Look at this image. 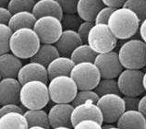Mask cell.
<instances>
[{
	"mask_svg": "<svg viewBox=\"0 0 146 129\" xmlns=\"http://www.w3.org/2000/svg\"><path fill=\"white\" fill-rule=\"evenodd\" d=\"M120 129H146V119L139 110L125 111L117 122Z\"/></svg>",
	"mask_w": 146,
	"mask_h": 129,
	"instance_id": "ac0fdd59",
	"label": "cell"
},
{
	"mask_svg": "<svg viewBox=\"0 0 146 129\" xmlns=\"http://www.w3.org/2000/svg\"><path fill=\"white\" fill-rule=\"evenodd\" d=\"M59 56L61 55L55 44L42 43L39 50L31 58V62L39 63L44 66L47 67L50 63Z\"/></svg>",
	"mask_w": 146,
	"mask_h": 129,
	"instance_id": "7402d4cb",
	"label": "cell"
},
{
	"mask_svg": "<svg viewBox=\"0 0 146 129\" xmlns=\"http://www.w3.org/2000/svg\"><path fill=\"white\" fill-rule=\"evenodd\" d=\"M143 86H144V90H145V92H146V72L143 75Z\"/></svg>",
	"mask_w": 146,
	"mask_h": 129,
	"instance_id": "f6af8a7d",
	"label": "cell"
},
{
	"mask_svg": "<svg viewBox=\"0 0 146 129\" xmlns=\"http://www.w3.org/2000/svg\"><path fill=\"white\" fill-rule=\"evenodd\" d=\"M115 11V9L109 7H104L103 9L98 12L96 18H95V24H108V20Z\"/></svg>",
	"mask_w": 146,
	"mask_h": 129,
	"instance_id": "d6a6232c",
	"label": "cell"
},
{
	"mask_svg": "<svg viewBox=\"0 0 146 129\" xmlns=\"http://www.w3.org/2000/svg\"><path fill=\"white\" fill-rule=\"evenodd\" d=\"M98 54L95 53L88 43H82L77 47L70 55V58L75 64L80 63H94Z\"/></svg>",
	"mask_w": 146,
	"mask_h": 129,
	"instance_id": "484cf974",
	"label": "cell"
},
{
	"mask_svg": "<svg viewBox=\"0 0 146 129\" xmlns=\"http://www.w3.org/2000/svg\"><path fill=\"white\" fill-rule=\"evenodd\" d=\"M109 129H120V128H118L117 126H114V127H112V128H109Z\"/></svg>",
	"mask_w": 146,
	"mask_h": 129,
	"instance_id": "c3c4849f",
	"label": "cell"
},
{
	"mask_svg": "<svg viewBox=\"0 0 146 129\" xmlns=\"http://www.w3.org/2000/svg\"><path fill=\"white\" fill-rule=\"evenodd\" d=\"M103 113L104 124H117V120L126 111L125 101L119 94H106L101 96L97 101Z\"/></svg>",
	"mask_w": 146,
	"mask_h": 129,
	"instance_id": "30bf717a",
	"label": "cell"
},
{
	"mask_svg": "<svg viewBox=\"0 0 146 129\" xmlns=\"http://www.w3.org/2000/svg\"><path fill=\"white\" fill-rule=\"evenodd\" d=\"M29 124L23 113H9L0 116V129H28Z\"/></svg>",
	"mask_w": 146,
	"mask_h": 129,
	"instance_id": "cb8c5ba5",
	"label": "cell"
},
{
	"mask_svg": "<svg viewBox=\"0 0 146 129\" xmlns=\"http://www.w3.org/2000/svg\"><path fill=\"white\" fill-rule=\"evenodd\" d=\"M17 78L21 85L33 80H39L44 83H47L49 80L47 68L36 62H30L23 64L19 72Z\"/></svg>",
	"mask_w": 146,
	"mask_h": 129,
	"instance_id": "9a60e30c",
	"label": "cell"
},
{
	"mask_svg": "<svg viewBox=\"0 0 146 129\" xmlns=\"http://www.w3.org/2000/svg\"><path fill=\"white\" fill-rule=\"evenodd\" d=\"M73 110L74 106L71 103H55L48 113L51 127L56 128L65 126L73 128L71 120Z\"/></svg>",
	"mask_w": 146,
	"mask_h": 129,
	"instance_id": "7c38bea8",
	"label": "cell"
},
{
	"mask_svg": "<svg viewBox=\"0 0 146 129\" xmlns=\"http://www.w3.org/2000/svg\"><path fill=\"white\" fill-rule=\"evenodd\" d=\"M35 0H11L7 9L12 14L21 11H32L35 5Z\"/></svg>",
	"mask_w": 146,
	"mask_h": 129,
	"instance_id": "4dcf8cb0",
	"label": "cell"
},
{
	"mask_svg": "<svg viewBox=\"0 0 146 129\" xmlns=\"http://www.w3.org/2000/svg\"><path fill=\"white\" fill-rule=\"evenodd\" d=\"M82 20L77 13L75 14H67L64 13L61 18V23L63 26L64 31H78L80 24L82 23Z\"/></svg>",
	"mask_w": 146,
	"mask_h": 129,
	"instance_id": "f546056e",
	"label": "cell"
},
{
	"mask_svg": "<svg viewBox=\"0 0 146 129\" xmlns=\"http://www.w3.org/2000/svg\"><path fill=\"white\" fill-rule=\"evenodd\" d=\"M87 43L100 55L114 51L117 47V39L107 24H94L88 36Z\"/></svg>",
	"mask_w": 146,
	"mask_h": 129,
	"instance_id": "8992f818",
	"label": "cell"
},
{
	"mask_svg": "<svg viewBox=\"0 0 146 129\" xmlns=\"http://www.w3.org/2000/svg\"><path fill=\"white\" fill-rule=\"evenodd\" d=\"M52 129H73L70 127H65V126H60V127H56V128H52Z\"/></svg>",
	"mask_w": 146,
	"mask_h": 129,
	"instance_id": "7dc6e473",
	"label": "cell"
},
{
	"mask_svg": "<svg viewBox=\"0 0 146 129\" xmlns=\"http://www.w3.org/2000/svg\"><path fill=\"white\" fill-rule=\"evenodd\" d=\"M42 43L55 44L64 32L61 20L53 16L37 18L33 27Z\"/></svg>",
	"mask_w": 146,
	"mask_h": 129,
	"instance_id": "9c48e42d",
	"label": "cell"
},
{
	"mask_svg": "<svg viewBox=\"0 0 146 129\" xmlns=\"http://www.w3.org/2000/svg\"><path fill=\"white\" fill-rule=\"evenodd\" d=\"M115 126L113 124H102V128L103 129H109V128H112Z\"/></svg>",
	"mask_w": 146,
	"mask_h": 129,
	"instance_id": "ee69618b",
	"label": "cell"
},
{
	"mask_svg": "<svg viewBox=\"0 0 146 129\" xmlns=\"http://www.w3.org/2000/svg\"><path fill=\"white\" fill-rule=\"evenodd\" d=\"M12 15L7 7H0V24H9Z\"/></svg>",
	"mask_w": 146,
	"mask_h": 129,
	"instance_id": "f35d334b",
	"label": "cell"
},
{
	"mask_svg": "<svg viewBox=\"0 0 146 129\" xmlns=\"http://www.w3.org/2000/svg\"><path fill=\"white\" fill-rule=\"evenodd\" d=\"M11 0H0V7H7Z\"/></svg>",
	"mask_w": 146,
	"mask_h": 129,
	"instance_id": "7bdbcfd3",
	"label": "cell"
},
{
	"mask_svg": "<svg viewBox=\"0 0 146 129\" xmlns=\"http://www.w3.org/2000/svg\"><path fill=\"white\" fill-rule=\"evenodd\" d=\"M125 101L126 111H135L139 109V104L141 98L140 97H133V96H123Z\"/></svg>",
	"mask_w": 146,
	"mask_h": 129,
	"instance_id": "d590c367",
	"label": "cell"
},
{
	"mask_svg": "<svg viewBox=\"0 0 146 129\" xmlns=\"http://www.w3.org/2000/svg\"><path fill=\"white\" fill-rule=\"evenodd\" d=\"M138 110H139V111L143 113V116L145 117V119H146V94L141 98L140 104H139V109H138Z\"/></svg>",
	"mask_w": 146,
	"mask_h": 129,
	"instance_id": "b9f144b4",
	"label": "cell"
},
{
	"mask_svg": "<svg viewBox=\"0 0 146 129\" xmlns=\"http://www.w3.org/2000/svg\"><path fill=\"white\" fill-rule=\"evenodd\" d=\"M107 25L117 40H129L139 32L141 20L133 11L120 7L115 9Z\"/></svg>",
	"mask_w": 146,
	"mask_h": 129,
	"instance_id": "6da1fadb",
	"label": "cell"
},
{
	"mask_svg": "<svg viewBox=\"0 0 146 129\" xmlns=\"http://www.w3.org/2000/svg\"><path fill=\"white\" fill-rule=\"evenodd\" d=\"M9 113H24L22 107H21L19 104H5L2 105L0 108V116H3L5 115H7Z\"/></svg>",
	"mask_w": 146,
	"mask_h": 129,
	"instance_id": "74e56055",
	"label": "cell"
},
{
	"mask_svg": "<svg viewBox=\"0 0 146 129\" xmlns=\"http://www.w3.org/2000/svg\"><path fill=\"white\" fill-rule=\"evenodd\" d=\"M94 24H95L94 22H92V21H82V23L80 24V26L79 27L77 32L79 33V35L82 38L83 43H87L88 36H89V33Z\"/></svg>",
	"mask_w": 146,
	"mask_h": 129,
	"instance_id": "e575fe53",
	"label": "cell"
},
{
	"mask_svg": "<svg viewBox=\"0 0 146 129\" xmlns=\"http://www.w3.org/2000/svg\"><path fill=\"white\" fill-rule=\"evenodd\" d=\"M71 120L73 126H75L77 124H79L83 120H94L101 124H104L103 113L101 110L98 107L97 103L92 101H86L85 103L80 104L74 107Z\"/></svg>",
	"mask_w": 146,
	"mask_h": 129,
	"instance_id": "4fadbf2b",
	"label": "cell"
},
{
	"mask_svg": "<svg viewBox=\"0 0 146 129\" xmlns=\"http://www.w3.org/2000/svg\"><path fill=\"white\" fill-rule=\"evenodd\" d=\"M73 129H103L102 124L94 120H83L77 124Z\"/></svg>",
	"mask_w": 146,
	"mask_h": 129,
	"instance_id": "8d00e7d4",
	"label": "cell"
},
{
	"mask_svg": "<svg viewBox=\"0 0 146 129\" xmlns=\"http://www.w3.org/2000/svg\"><path fill=\"white\" fill-rule=\"evenodd\" d=\"M21 59L12 53L0 55V77L3 78H17L22 67Z\"/></svg>",
	"mask_w": 146,
	"mask_h": 129,
	"instance_id": "e0dca14e",
	"label": "cell"
},
{
	"mask_svg": "<svg viewBox=\"0 0 146 129\" xmlns=\"http://www.w3.org/2000/svg\"><path fill=\"white\" fill-rule=\"evenodd\" d=\"M50 101L54 103H71L79 91L70 76H60L49 80Z\"/></svg>",
	"mask_w": 146,
	"mask_h": 129,
	"instance_id": "5b68a950",
	"label": "cell"
},
{
	"mask_svg": "<svg viewBox=\"0 0 146 129\" xmlns=\"http://www.w3.org/2000/svg\"><path fill=\"white\" fill-rule=\"evenodd\" d=\"M28 129H46V128H44L41 126H32V127H29Z\"/></svg>",
	"mask_w": 146,
	"mask_h": 129,
	"instance_id": "bcb514c9",
	"label": "cell"
},
{
	"mask_svg": "<svg viewBox=\"0 0 146 129\" xmlns=\"http://www.w3.org/2000/svg\"><path fill=\"white\" fill-rule=\"evenodd\" d=\"M70 77L74 79L79 90H94L102 79L101 73L94 63L75 64Z\"/></svg>",
	"mask_w": 146,
	"mask_h": 129,
	"instance_id": "52a82bcc",
	"label": "cell"
},
{
	"mask_svg": "<svg viewBox=\"0 0 146 129\" xmlns=\"http://www.w3.org/2000/svg\"><path fill=\"white\" fill-rule=\"evenodd\" d=\"M104 7L102 0H80L77 6V14L83 21L94 22L98 12Z\"/></svg>",
	"mask_w": 146,
	"mask_h": 129,
	"instance_id": "ffe728a7",
	"label": "cell"
},
{
	"mask_svg": "<svg viewBox=\"0 0 146 129\" xmlns=\"http://www.w3.org/2000/svg\"><path fill=\"white\" fill-rule=\"evenodd\" d=\"M118 56L124 69H143L146 66V43L139 39L126 41L119 48Z\"/></svg>",
	"mask_w": 146,
	"mask_h": 129,
	"instance_id": "277c9868",
	"label": "cell"
},
{
	"mask_svg": "<svg viewBox=\"0 0 146 129\" xmlns=\"http://www.w3.org/2000/svg\"><path fill=\"white\" fill-rule=\"evenodd\" d=\"M36 20L37 18L34 16L32 11H21L13 14L7 25L13 32L24 28L33 29Z\"/></svg>",
	"mask_w": 146,
	"mask_h": 129,
	"instance_id": "603a6c76",
	"label": "cell"
},
{
	"mask_svg": "<svg viewBox=\"0 0 146 129\" xmlns=\"http://www.w3.org/2000/svg\"><path fill=\"white\" fill-rule=\"evenodd\" d=\"M123 7L133 11L141 22L146 20V0H127Z\"/></svg>",
	"mask_w": 146,
	"mask_h": 129,
	"instance_id": "f1b7e54d",
	"label": "cell"
},
{
	"mask_svg": "<svg viewBox=\"0 0 146 129\" xmlns=\"http://www.w3.org/2000/svg\"><path fill=\"white\" fill-rule=\"evenodd\" d=\"M139 33L141 36V39L143 40L146 43V20L141 22L140 29H139Z\"/></svg>",
	"mask_w": 146,
	"mask_h": 129,
	"instance_id": "60d3db41",
	"label": "cell"
},
{
	"mask_svg": "<svg viewBox=\"0 0 146 129\" xmlns=\"http://www.w3.org/2000/svg\"><path fill=\"white\" fill-rule=\"evenodd\" d=\"M28 121L29 127L32 126H41L46 129L51 128L49 122L48 113L43 109L38 110H26L23 113Z\"/></svg>",
	"mask_w": 146,
	"mask_h": 129,
	"instance_id": "d4e9b609",
	"label": "cell"
},
{
	"mask_svg": "<svg viewBox=\"0 0 146 129\" xmlns=\"http://www.w3.org/2000/svg\"><path fill=\"white\" fill-rule=\"evenodd\" d=\"M94 64L101 73L102 78H117L124 70L118 53L115 51L98 55Z\"/></svg>",
	"mask_w": 146,
	"mask_h": 129,
	"instance_id": "8fae6325",
	"label": "cell"
},
{
	"mask_svg": "<svg viewBox=\"0 0 146 129\" xmlns=\"http://www.w3.org/2000/svg\"><path fill=\"white\" fill-rule=\"evenodd\" d=\"M144 73L141 69H124L117 78L122 96L141 97L145 92L143 86Z\"/></svg>",
	"mask_w": 146,
	"mask_h": 129,
	"instance_id": "ba28073f",
	"label": "cell"
},
{
	"mask_svg": "<svg viewBox=\"0 0 146 129\" xmlns=\"http://www.w3.org/2000/svg\"><path fill=\"white\" fill-rule=\"evenodd\" d=\"M102 1L106 7H113L115 9H120V7H123V6L127 2V0H102Z\"/></svg>",
	"mask_w": 146,
	"mask_h": 129,
	"instance_id": "ab89813d",
	"label": "cell"
},
{
	"mask_svg": "<svg viewBox=\"0 0 146 129\" xmlns=\"http://www.w3.org/2000/svg\"><path fill=\"white\" fill-rule=\"evenodd\" d=\"M41 41L33 29L24 28L13 32L10 39V53L20 59H31L41 46Z\"/></svg>",
	"mask_w": 146,
	"mask_h": 129,
	"instance_id": "7a4b0ae2",
	"label": "cell"
},
{
	"mask_svg": "<svg viewBox=\"0 0 146 129\" xmlns=\"http://www.w3.org/2000/svg\"><path fill=\"white\" fill-rule=\"evenodd\" d=\"M13 31L9 25L0 24V55L10 53V39Z\"/></svg>",
	"mask_w": 146,
	"mask_h": 129,
	"instance_id": "83f0119b",
	"label": "cell"
},
{
	"mask_svg": "<svg viewBox=\"0 0 146 129\" xmlns=\"http://www.w3.org/2000/svg\"><path fill=\"white\" fill-rule=\"evenodd\" d=\"M50 101L49 89L46 83L33 80L22 85L21 104L27 110L44 109Z\"/></svg>",
	"mask_w": 146,
	"mask_h": 129,
	"instance_id": "3957f363",
	"label": "cell"
},
{
	"mask_svg": "<svg viewBox=\"0 0 146 129\" xmlns=\"http://www.w3.org/2000/svg\"><path fill=\"white\" fill-rule=\"evenodd\" d=\"M60 5L63 13L75 14L77 13V6L80 0H56Z\"/></svg>",
	"mask_w": 146,
	"mask_h": 129,
	"instance_id": "836d02e7",
	"label": "cell"
},
{
	"mask_svg": "<svg viewBox=\"0 0 146 129\" xmlns=\"http://www.w3.org/2000/svg\"><path fill=\"white\" fill-rule=\"evenodd\" d=\"M83 41L79 33L75 31H64L58 41L55 43L61 56L70 57L75 49L82 44Z\"/></svg>",
	"mask_w": 146,
	"mask_h": 129,
	"instance_id": "2e32d148",
	"label": "cell"
},
{
	"mask_svg": "<svg viewBox=\"0 0 146 129\" xmlns=\"http://www.w3.org/2000/svg\"><path fill=\"white\" fill-rule=\"evenodd\" d=\"M94 91L101 97L106 94H120L119 89H118L117 80L116 78H102Z\"/></svg>",
	"mask_w": 146,
	"mask_h": 129,
	"instance_id": "4316f807",
	"label": "cell"
},
{
	"mask_svg": "<svg viewBox=\"0 0 146 129\" xmlns=\"http://www.w3.org/2000/svg\"><path fill=\"white\" fill-rule=\"evenodd\" d=\"M22 85L18 78H3L0 81V104H21Z\"/></svg>",
	"mask_w": 146,
	"mask_h": 129,
	"instance_id": "5bb4252c",
	"label": "cell"
},
{
	"mask_svg": "<svg viewBox=\"0 0 146 129\" xmlns=\"http://www.w3.org/2000/svg\"><path fill=\"white\" fill-rule=\"evenodd\" d=\"M35 1H39V0H35Z\"/></svg>",
	"mask_w": 146,
	"mask_h": 129,
	"instance_id": "681fc988",
	"label": "cell"
},
{
	"mask_svg": "<svg viewBox=\"0 0 146 129\" xmlns=\"http://www.w3.org/2000/svg\"><path fill=\"white\" fill-rule=\"evenodd\" d=\"M99 98L100 96L94 91V90H79L75 99L71 102V104L74 106V107H76V106L85 103L86 101H92L95 102V103H97Z\"/></svg>",
	"mask_w": 146,
	"mask_h": 129,
	"instance_id": "1f68e13d",
	"label": "cell"
},
{
	"mask_svg": "<svg viewBox=\"0 0 146 129\" xmlns=\"http://www.w3.org/2000/svg\"><path fill=\"white\" fill-rule=\"evenodd\" d=\"M75 63L72 61L70 57L59 56L49 64L46 67L48 72L49 80L60 76H70Z\"/></svg>",
	"mask_w": 146,
	"mask_h": 129,
	"instance_id": "44dd1931",
	"label": "cell"
},
{
	"mask_svg": "<svg viewBox=\"0 0 146 129\" xmlns=\"http://www.w3.org/2000/svg\"><path fill=\"white\" fill-rule=\"evenodd\" d=\"M33 13L37 18L45 16H53L61 20L63 10L56 0H39L33 7Z\"/></svg>",
	"mask_w": 146,
	"mask_h": 129,
	"instance_id": "d6986e66",
	"label": "cell"
}]
</instances>
